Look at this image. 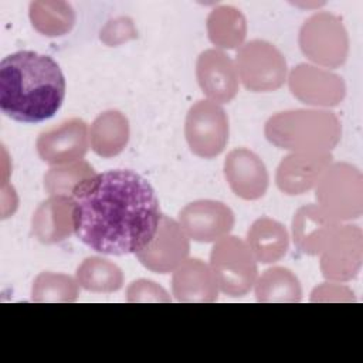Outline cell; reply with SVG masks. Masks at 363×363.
Returning a JSON list of instances; mask_svg holds the SVG:
<instances>
[{
	"label": "cell",
	"mask_w": 363,
	"mask_h": 363,
	"mask_svg": "<svg viewBox=\"0 0 363 363\" xmlns=\"http://www.w3.org/2000/svg\"><path fill=\"white\" fill-rule=\"evenodd\" d=\"M94 174L95 173L88 163L79 162L72 166L51 169L44 177V186L51 194L67 196L72 194L77 184Z\"/></svg>",
	"instance_id": "cell-18"
},
{
	"label": "cell",
	"mask_w": 363,
	"mask_h": 363,
	"mask_svg": "<svg viewBox=\"0 0 363 363\" xmlns=\"http://www.w3.org/2000/svg\"><path fill=\"white\" fill-rule=\"evenodd\" d=\"M180 221L193 240L208 242L228 233L234 224V217L223 203L201 200L189 204L180 213Z\"/></svg>",
	"instance_id": "cell-7"
},
{
	"label": "cell",
	"mask_w": 363,
	"mask_h": 363,
	"mask_svg": "<svg viewBox=\"0 0 363 363\" xmlns=\"http://www.w3.org/2000/svg\"><path fill=\"white\" fill-rule=\"evenodd\" d=\"M72 227L91 250L108 255L143 251L155 238L162 214L152 184L132 170H108L72 190Z\"/></svg>",
	"instance_id": "cell-1"
},
{
	"label": "cell",
	"mask_w": 363,
	"mask_h": 363,
	"mask_svg": "<svg viewBox=\"0 0 363 363\" xmlns=\"http://www.w3.org/2000/svg\"><path fill=\"white\" fill-rule=\"evenodd\" d=\"M77 296V282L68 275L43 272L33 284V301L35 302H74Z\"/></svg>",
	"instance_id": "cell-17"
},
{
	"label": "cell",
	"mask_w": 363,
	"mask_h": 363,
	"mask_svg": "<svg viewBox=\"0 0 363 363\" xmlns=\"http://www.w3.org/2000/svg\"><path fill=\"white\" fill-rule=\"evenodd\" d=\"M173 294L183 302H213L217 299V282L200 259H190L173 277Z\"/></svg>",
	"instance_id": "cell-11"
},
{
	"label": "cell",
	"mask_w": 363,
	"mask_h": 363,
	"mask_svg": "<svg viewBox=\"0 0 363 363\" xmlns=\"http://www.w3.org/2000/svg\"><path fill=\"white\" fill-rule=\"evenodd\" d=\"M186 138L196 155L217 156L228 139V121L224 111L208 101H200L191 106L186 121Z\"/></svg>",
	"instance_id": "cell-4"
},
{
	"label": "cell",
	"mask_w": 363,
	"mask_h": 363,
	"mask_svg": "<svg viewBox=\"0 0 363 363\" xmlns=\"http://www.w3.org/2000/svg\"><path fill=\"white\" fill-rule=\"evenodd\" d=\"M128 301L143 302V301H169L167 294L152 281L139 279L132 282L128 289Z\"/></svg>",
	"instance_id": "cell-19"
},
{
	"label": "cell",
	"mask_w": 363,
	"mask_h": 363,
	"mask_svg": "<svg viewBox=\"0 0 363 363\" xmlns=\"http://www.w3.org/2000/svg\"><path fill=\"white\" fill-rule=\"evenodd\" d=\"M211 267L216 282L231 296L244 295L257 277V267L250 250L235 237L225 238L213 248Z\"/></svg>",
	"instance_id": "cell-3"
},
{
	"label": "cell",
	"mask_w": 363,
	"mask_h": 363,
	"mask_svg": "<svg viewBox=\"0 0 363 363\" xmlns=\"http://www.w3.org/2000/svg\"><path fill=\"white\" fill-rule=\"evenodd\" d=\"M74 201L67 196H54L37 208L33 216V234L44 244L64 240L74 231Z\"/></svg>",
	"instance_id": "cell-9"
},
{
	"label": "cell",
	"mask_w": 363,
	"mask_h": 363,
	"mask_svg": "<svg viewBox=\"0 0 363 363\" xmlns=\"http://www.w3.org/2000/svg\"><path fill=\"white\" fill-rule=\"evenodd\" d=\"M65 96L60 65L35 51H17L0 62V109L9 118L43 122L57 113Z\"/></svg>",
	"instance_id": "cell-2"
},
{
	"label": "cell",
	"mask_w": 363,
	"mask_h": 363,
	"mask_svg": "<svg viewBox=\"0 0 363 363\" xmlns=\"http://www.w3.org/2000/svg\"><path fill=\"white\" fill-rule=\"evenodd\" d=\"M257 299L271 301H301V286L298 279L285 268H272L265 271L257 285Z\"/></svg>",
	"instance_id": "cell-16"
},
{
	"label": "cell",
	"mask_w": 363,
	"mask_h": 363,
	"mask_svg": "<svg viewBox=\"0 0 363 363\" xmlns=\"http://www.w3.org/2000/svg\"><path fill=\"white\" fill-rule=\"evenodd\" d=\"M187 254L189 242L182 228L173 220L162 216L155 238L136 257L146 268L164 274L183 262Z\"/></svg>",
	"instance_id": "cell-6"
},
{
	"label": "cell",
	"mask_w": 363,
	"mask_h": 363,
	"mask_svg": "<svg viewBox=\"0 0 363 363\" xmlns=\"http://www.w3.org/2000/svg\"><path fill=\"white\" fill-rule=\"evenodd\" d=\"M225 176L235 191L244 199H257L264 194L268 176L262 162L245 149L234 150L225 160Z\"/></svg>",
	"instance_id": "cell-8"
},
{
	"label": "cell",
	"mask_w": 363,
	"mask_h": 363,
	"mask_svg": "<svg viewBox=\"0 0 363 363\" xmlns=\"http://www.w3.org/2000/svg\"><path fill=\"white\" fill-rule=\"evenodd\" d=\"M78 284L86 291L112 292L122 286V271L108 259L98 257L86 258L77 271Z\"/></svg>",
	"instance_id": "cell-13"
},
{
	"label": "cell",
	"mask_w": 363,
	"mask_h": 363,
	"mask_svg": "<svg viewBox=\"0 0 363 363\" xmlns=\"http://www.w3.org/2000/svg\"><path fill=\"white\" fill-rule=\"evenodd\" d=\"M197 72L200 85L208 96L220 101H228L234 96L237 89L235 71L231 60L224 54L214 50L203 52Z\"/></svg>",
	"instance_id": "cell-10"
},
{
	"label": "cell",
	"mask_w": 363,
	"mask_h": 363,
	"mask_svg": "<svg viewBox=\"0 0 363 363\" xmlns=\"http://www.w3.org/2000/svg\"><path fill=\"white\" fill-rule=\"evenodd\" d=\"M251 245L261 262H271L285 254L288 247L284 227L271 220H259L248 234Z\"/></svg>",
	"instance_id": "cell-15"
},
{
	"label": "cell",
	"mask_w": 363,
	"mask_h": 363,
	"mask_svg": "<svg viewBox=\"0 0 363 363\" xmlns=\"http://www.w3.org/2000/svg\"><path fill=\"white\" fill-rule=\"evenodd\" d=\"M129 136L128 121L118 111H108L98 116L91 128L92 149L105 157L118 155Z\"/></svg>",
	"instance_id": "cell-12"
},
{
	"label": "cell",
	"mask_w": 363,
	"mask_h": 363,
	"mask_svg": "<svg viewBox=\"0 0 363 363\" xmlns=\"http://www.w3.org/2000/svg\"><path fill=\"white\" fill-rule=\"evenodd\" d=\"M33 26L43 34L61 35L74 24V10L64 1H33L30 4Z\"/></svg>",
	"instance_id": "cell-14"
},
{
	"label": "cell",
	"mask_w": 363,
	"mask_h": 363,
	"mask_svg": "<svg viewBox=\"0 0 363 363\" xmlns=\"http://www.w3.org/2000/svg\"><path fill=\"white\" fill-rule=\"evenodd\" d=\"M86 149V125L81 119L65 121L58 128L43 132L37 139V152L50 164L81 159Z\"/></svg>",
	"instance_id": "cell-5"
}]
</instances>
